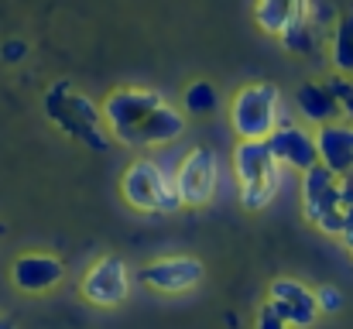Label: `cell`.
Returning a JSON list of instances; mask_svg holds the SVG:
<instances>
[{"label":"cell","mask_w":353,"mask_h":329,"mask_svg":"<svg viewBox=\"0 0 353 329\" xmlns=\"http://www.w3.org/2000/svg\"><path fill=\"white\" fill-rule=\"evenodd\" d=\"M302 213L316 230H323L330 237H343V226H347L343 179L323 165L309 168L302 175Z\"/></svg>","instance_id":"5"},{"label":"cell","mask_w":353,"mask_h":329,"mask_svg":"<svg viewBox=\"0 0 353 329\" xmlns=\"http://www.w3.org/2000/svg\"><path fill=\"white\" fill-rule=\"evenodd\" d=\"M281 120V90L274 83H247L230 100V127L240 141H268Z\"/></svg>","instance_id":"3"},{"label":"cell","mask_w":353,"mask_h":329,"mask_svg":"<svg viewBox=\"0 0 353 329\" xmlns=\"http://www.w3.org/2000/svg\"><path fill=\"white\" fill-rule=\"evenodd\" d=\"M120 192L127 199V206H134L137 213H175L182 206L179 192H175V179L154 161V158H137L127 165L123 179H120Z\"/></svg>","instance_id":"4"},{"label":"cell","mask_w":353,"mask_h":329,"mask_svg":"<svg viewBox=\"0 0 353 329\" xmlns=\"http://www.w3.org/2000/svg\"><path fill=\"white\" fill-rule=\"evenodd\" d=\"M295 110L302 113V120H309L316 127H326V123L343 120V110H340L333 90L326 83H302L295 90Z\"/></svg>","instance_id":"15"},{"label":"cell","mask_w":353,"mask_h":329,"mask_svg":"<svg viewBox=\"0 0 353 329\" xmlns=\"http://www.w3.org/2000/svg\"><path fill=\"white\" fill-rule=\"evenodd\" d=\"M165 103L161 93L154 90H144V86H120L114 90L107 100H103V120H107V130L110 137L120 144H137V134L141 127L148 123V117Z\"/></svg>","instance_id":"6"},{"label":"cell","mask_w":353,"mask_h":329,"mask_svg":"<svg viewBox=\"0 0 353 329\" xmlns=\"http://www.w3.org/2000/svg\"><path fill=\"white\" fill-rule=\"evenodd\" d=\"M182 134H185V110H175L172 103H161L148 117V123L141 127L137 144L141 148H165V144L179 141Z\"/></svg>","instance_id":"16"},{"label":"cell","mask_w":353,"mask_h":329,"mask_svg":"<svg viewBox=\"0 0 353 329\" xmlns=\"http://www.w3.org/2000/svg\"><path fill=\"white\" fill-rule=\"evenodd\" d=\"M268 306L278 312V319L288 329H309L323 312L316 302V288L295 281V278H274L268 288Z\"/></svg>","instance_id":"9"},{"label":"cell","mask_w":353,"mask_h":329,"mask_svg":"<svg viewBox=\"0 0 353 329\" xmlns=\"http://www.w3.org/2000/svg\"><path fill=\"white\" fill-rule=\"evenodd\" d=\"M206 268L199 257H185V254H175V257H158L151 264L141 268V281L161 295H182L189 288H196L203 281Z\"/></svg>","instance_id":"10"},{"label":"cell","mask_w":353,"mask_h":329,"mask_svg":"<svg viewBox=\"0 0 353 329\" xmlns=\"http://www.w3.org/2000/svg\"><path fill=\"white\" fill-rule=\"evenodd\" d=\"M316 302H319V312H340L343 309V292L340 288H333V285H323V288H316Z\"/></svg>","instance_id":"21"},{"label":"cell","mask_w":353,"mask_h":329,"mask_svg":"<svg viewBox=\"0 0 353 329\" xmlns=\"http://www.w3.org/2000/svg\"><path fill=\"white\" fill-rule=\"evenodd\" d=\"M343 240L353 247V206H347V226H343Z\"/></svg>","instance_id":"24"},{"label":"cell","mask_w":353,"mask_h":329,"mask_svg":"<svg viewBox=\"0 0 353 329\" xmlns=\"http://www.w3.org/2000/svg\"><path fill=\"white\" fill-rule=\"evenodd\" d=\"M309 17V0H254V21L264 34L281 38Z\"/></svg>","instance_id":"14"},{"label":"cell","mask_w":353,"mask_h":329,"mask_svg":"<svg viewBox=\"0 0 353 329\" xmlns=\"http://www.w3.org/2000/svg\"><path fill=\"white\" fill-rule=\"evenodd\" d=\"M326 86L333 90V97H336V103H340V110H343V117L353 120V79H347V76H340V72H336Z\"/></svg>","instance_id":"20"},{"label":"cell","mask_w":353,"mask_h":329,"mask_svg":"<svg viewBox=\"0 0 353 329\" xmlns=\"http://www.w3.org/2000/svg\"><path fill=\"white\" fill-rule=\"evenodd\" d=\"M316 148H319L323 168H330L340 179L353 175V120H336V123L316 127Z\"/></svg>","instance_id":"13"},{"label":"cell","mask_w":353,"mask_h":329,"mask_svg":"<svg viewBox=\"0 0 353 329\" xmlns=\"http://www.w3.org/2000/svg\"><path fill=\"white\" fill-rule=\"evenodd\" d=\"M83 295L86 302L100 306V309H114L120 302L130 299V271L127 261L117 254H103L100 261L90 264V271L83 275Z\"/></svg>","instance_id":"8"},{"label":"cell","mask_w":353,"mask_h":329,"mask_svg":"<svg viewBox=\"0 0 353 329\" xmlns=\"http://www.w3.org/2000/svg\"><path fill=\"white\" fill-rule=\"evenodd\" d=\"M254 329H288V326H285V323L278 319V312L264 302V306L257 309V326H254Z\"/></svg>","instance_id":"23"},{"label":"cell","mask_w":353,"mask_h":329,"mask_svg":"<svg viewBox=\"0 0 353 329\" xmlns=\"http://www.w3.org/2000/svg\"><path fill=\"white\" fill-rule=\"evenodd\" d=\"M330 59H333V69H336L340 76L353 79V10H347V14L333 24Z\"/></svg>","instance_id":"17"},{"label":"cell","mask_w":353,"mask_h":329,"mask_svg":"<svg viewBox=\"0 0 353 329\" xmlns=\"http://www.w3.org/2000/svg\"><path fill=\"white\" fill-rule=\"evenodd\" d=\"M182 110L192 113V117H210V113H216V110H220V93H216V86L206 83V79L189 83L185 93H182Z\"/></svg>","instance_id":"18"},{"label":"cell","mask_w":353,"mask_h":329,"mask_svg":"<svg viewBox=\"0 0 353 329\" xmlns=\"http://www.w3.org/2000/svg\"><path fill=\"white\" fill-rule=\"evenodd\" d=\"M268 148L278 165H288L295 172H309L319 165V148H316V130H305L295 120H281L278 130L268 137Z\"/></svg>","instance_id":"11"},{"label":"cell","mask_w":353,"mask_h":329,"mask_svg":"<svg viewBox=\"0 0 353 329\" xmlns=\"http://www.w3.org/2000/svg\"><path fill=\"white\" fill-rule=\"evenodd\" d=\"M0 329H17V326H14V319H3L0 316Z\"/></svg>","instance_id":"25"},{"label":"cell","mask_w":353,"mask_h":329,"mask_svg":"<svg viewBox=\"0 0 353 329\" xmlns=\"http://www.w3.org/2000/svg\"><path fill=\"white\" fill-rule=\"evenodd\" d=\"M24 55H28V41H21V38H10V41L0 45V59L10 62V66H17Z\"/></svg>","instance_id":"22"},{"label":"cell","mask_w":353,"mask_h":329,"mask_svg":"<svg viewBox=\"0 0 353 329\" xmlns=\"http://www.w3.org/2000/svg\"><path fill=\"white\" fill-rule=\"evenodd\" d=\"M281 45H285L288 52H295V55L312 52V48H316V24H312V17H305V21H299L292 31H285V34H281Z\"/></svg>","instance_id":"19"},{"label":"cell","mask_w":353,"mask_h":329,"mask_svg":"<svg viewBox=\"0 0 353 329\" xmlns=\"http://www.w3.org/2000/svg\"><path fill=\"white\" fill-rule=\"evenodd\" d=\"M3 233H7V226H3V223H0V237H3Z\"/></svg>","instance_id":"26"},{"label":"cell","mask_w":353,"mask_h":329,"mask_svg":"<svg viewBox=\"0 0 353 329\" xmlns=\"http://www.w3.org/2000/svg\"><path fill=\"white\" fill-rule=\"evenodd\" d=\"M350 250H353V247H350Z\"/></svg>","instance_id":"27"},{"label":"cell","mask_w":353,"mask_h":329,"mask_svg":"<svg viewBox=\"0 0 353 329\" xmlns=\"http://www.w3.org/2000/svg\"><path fill=\"white\" fill-rule=\"evenodd\" d=\"M45 117L62 130L69 134L72 141L79 144H90L97 151H107L110 148V130H107V120H103V110L97 107L90 97L76 93L69 83H55L48 93H45Z\"/></svg>","instance_id":"1"},{"label":"cell","mask_w":353,"mask_h":329,"mask_svg":"<svg viewBox=\"0 0 353 329\" xmlns=\"http://www.w3.org/2000/svg\"><path fill=\"white\" fill-rule=\"evenodd\" d=\"M278 161L268 148V141H236L234 148V175H236V189H240V203L243 210L257 213L264 210L274 192H278Z\"/></svg>","instance_id":"2"},{"label":"cell","mask_w":353,"mask_h":329,"mask_svg":"<svg viewBox=\"0 0 353 329\" xmlns=\"http://www.w3.org/2000/svg\"><path fill=\"white\" fill-rule=\"evenodd\" d=\"M172 179H175V192H179L182 206H189V210L206 206L216 196V182H220V158H216V151L206 148V144L192 148L179 161Z\"/></svg>","instance_id":"7"},{"label":"cell","mask_w":353,"mask_h":329,"mask_svg":"<svg viewBox=\"0 0 353 329\" xmlns=\"http://www.w3.org/2000/svg\"><path fill=\"white\" fill-rule=\"evenodd\" d=\"M65 278V264L52 254H21L10 264V281L24 295H45L59 288Z\"/></svg>","instance_id":"12"}]
</instances>
